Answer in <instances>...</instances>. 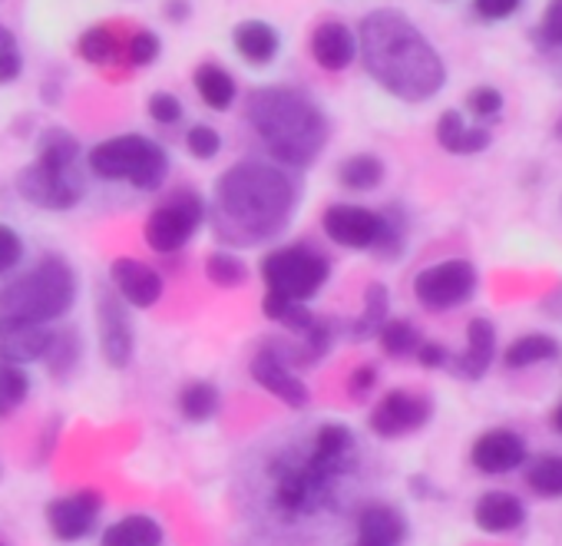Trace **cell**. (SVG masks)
<instances>
[{"mask_svg": "<svg viewBox=\"0 0 562 546\" xmlns=\"http://www.w3.org/2000/svg\"><path fill=\"white\" fill-rule=\"evenodd\" d=\"M302 202L292 169L274 159H238L215 179L209 205L212 229L225 248H251L289 232Z\"/></svg>", "mask_w": 562, "mask_h": 546, "instance_id": "1", "label": "cell"}, {"mask_svg": "<svg viewBox=\"0 0 562 546\" xmlns=\"http://www.w3.org/2000/svg\"><path fill=\"white\" fill-rule=\"evenodd\" d=\"M358 60L368 77L401 103H427L447 87V64L427 34L394 8H378L358 24Z\"/></svg>", "mask_w": 562, "mask_h": 546, "instance_id": "2", "label": "cell"}, {"mask_svg": "<svg viewBox=\"0 0 562 546\" xmlns=\"http://www.w3.org/2000/svg\"><path fill=\"white\" fill-rule=\"evenodd\" d=\"M245 123L255 130L268 159L285 169H308L331 140L328 113L295 87H255L245 93Z\"/></svg>", "mask_w": 562, "mask_h": 546, "instance_id": "3", "label": "cell"}, {"mask_svg": "<svg viewBox=\"0 0 562 546\" xmlns=\"http://www.w3.org/2000/svg\"><path fill=\"white\" fill-rule=\"evenodd\" d=\"M18 196L47 212H70L83 202V149L70 130L50 126L41 133L37 159L18 172Z\"/></svg>", "mask_w": 562, "mask_h": 546, "instance_id": "4", "label": "cell"}, {"mask_svg": "<svg viewBox=\"0 0 562 546\" xmlns=\"http://www.w3.org/2000/svg\"><path fill=\"white\" fill-rule=\"evenodd\" d=\"M77 271L67 255L47 252L14 282L0 289V315H14L37 325H54L77 305Z\"/></svg>", "mask_w": 562, "mask_h": 546, "instance_id": "5", "label": "cell"}, {"mask_svg": "<svg viewBox=\"0 0 562 546\" xmlns=\"http://www.w3.org/2000/svg\"><path fill=\"white\" fill-rule=\"evenodd\" d=\"M87 169L103 182H126L139 192H159L172 172V159L162 143L143 133H120L100 140L87 153Z\"/></svg>", "mask_w": 562, "mask_h": 546, "instance_id": "6", "label": "cell"}, {"mask_svg": "<svg viewBox=\"0 0 562 546\" xmlns=\"http://www.w3.org/2000/svg\"><path fill=\"white\" fill-rule=\"evenodd\" d=\"M335 261L312 242H285L261 255L258 276L265 282V296L285 302H312L331 282Z\"/></svg>", "mask_w": 562, "mask_h": 546, "instance_id": "7", "label": "cell"}, {"mask_svg": "<svg viewBox=\"0 0 562 546\" xmlns=\"http://www.w3.org/2000/svg\"><path fill=\"white\" fill-rule=\"evenodd\" d=\"M271 483H274V506L292 516V520H302V516H312L318 510H325L335 493H338V483L341 477L328 473L325 467H318L308 450L305 454H281L271 460Z\"/></svg>", "mask_w": 562, "mask_h": 546, "instance_id": "8", "label": "cell"}, {"mask_svg": "<svg viewBox=\"0 0 562 546\" xmlns=\"http://www.w3.org/2000/svg\"><path fill=\"white\" fill-rule=\"evenodd\" d=\"M205 219H209V202L202 199L199 189L189 186L172 189L149 209L143 225V242L156 255H179L182 248L192 245Z\"/></svg>", "mask_w": 562, "mask_h": 546, "instance_id": "9", "label": "cell"}, {"mask_svg": "<svg viewBox=\"0 0 562 546\" xmlns=\"http://www.w3.org/2000/svg\"><path fill=\"white\" fill-rule=\"evenodd\" d=\"M480 289V271L470 258H440L414 276V299L427 312H453Z\"/></svg>", "mask_w": 562, "mask_h": 546, "instance_id": "10", "label": "cell"}, {"mask_svg": "<svg viewBox=\"0 0 562 546\" xmlns=\"http://www.w3.org/2000/svg\"><path fill=\"white\" fill-rule=\"evenodd\" d=\"M384 212L368 209L361 202H331L322 212V232L348 252H374L381 242Z\"/></svg>", "mask_w": 562, "mask_h": 546, "instance_id": "11", "label": "cell"}, {"mask_svg": "<svg viewBox=\"0 0 562 546\" xmlns=\"http://www.w3.org/2000/svg\"><path fill=\"white\" fill-rule=\"evenodd\" d=\"M97 338H100V355L110 368L116 371L130 368L136 355V332H133L130 305L110 289L97 296Z\"/></svg>", "mask_w": 562, "mask_h": 546, "instance_id": "12", "label": "cell"}, {"mask_svg": "<svg viewBox=\"0 0 562 546\" xmlns=\"http://www.w3.org/2000/svg\"><path fill=\"white\" fill-rule=\"evenodd\" d=\"M430 417H434V401H430L427 394L407 391V388H394V391H387V394L374 404L368 424H371V431H374L378 437L394 441V437H407V434L427 427Z\"/></svg>", "mask_w": 562, "mask_h": 546, "instance_id": "13", "label": "cell"}, {"mask_svg": "<svg viewBox=\"0 0 562 546\" xmlns=\"http://www.w3.org/2000/svg\"><path fill=\"white\" fill-rule=\"evenodd\" d=\"M248 375H251V381L261 391H268L271 398H278L281 404H289V408H299L302 411L312 401V391H308L305 378L289 365V358L278 352L274 342H265L255 352V358L248 365Z\"/></svg>", "mask_w": 562, "mask_h": 546, "instance_id": "14", "label": "cell"}, {"mask_svg": "<svg viewBox=\"0 0 562 546\" xmlns=\"http://www.w3.org/2000/svg\"><path fill=\"white\" fill-rule=\"evenodd\" d=\"M110 282H113V292L130 309H139V312L159 305V299L166 292L162 271L143 258H133V255H120L110 261Z\"/></svg>", "mask_w": 562, "mask_h": 546, "instance_id": "15", "label": "cell"}, {"mask_svg": "<svg viewBox=\"0 0 562 546\" xmlns=\"http://www.w3.org/2000/svg\"><path fill=\"white\" fill-rule=\"evenodd\" d=\"M100 513H103V497L97 490H77L47 503V530L64 543H77L97 530Z\"/></svg>", "mask_w": 562, "mask_h": 546, "instance_id": "16", "label": "cell"}, {"mask_svg": "<svg viewBox=\"0 0 562 546\" xmlns=\"http://www.w3.org/2000/svg\"><path fill=\"white\" fill-rule=\"evenodd\" d=\"M308 54L325 74H345L358 60V34L338 18L318 21L308 37Z\"/></svg>", "mask_w": 562, "mask_h": 546, "instance_id": "17", "label": "cell"}, {"mask_svg": "<svg viewBox=\"0 0 562 546\" xmlns=\"http://www.w3.org/2000/svg\"><path fill=\"white\" fill-rule=\"evenodd\" d=\"M50 335H54L50 325L0 315V361H11V365L44 361V355L50 348Z\"/></svg>", "mask_w": 562, "mask_h": 546, "instance_id": "18", "label": "cell"}, {"mask_svg": "<svg viewBox=\"0 0 562 546\" xmlns=\"http://www.w3.org/2000/svg\"><path fill=\"white\" fill-rule=\"evenodd\" d=\"M308 457L325 467L328 473L335 477H348L358 464V441H355V431L348 424H338V421H328L322 424L315 434H312V447H308Z\"/></svg>", "mask_w": 562, "mask_h": 546, "instance_id": "19", "label": "cell"}, {"mask_svg": "<svg viewBox=\"0 0 562 546\" xmlns=\"http://www.w3.org/2000/svg\"><path fill=\"white\" fill-rule=\"evenodd\" d=\"M496 361V325L490 319H473L467 325V348L460 355H450V375L460 381H480Z\"/></svg>", "mask_w": 562, "mask_h": 546, "instance_id": "20", "label": "cell"}, {"mask_svg": "<svg viewBox=\"0 0 562 546\" xmlns=\"http://www.w3.org/2000/svg\"><path fill=\"white\" fill-rule=\"evenodd\" d=\"M232 51L248 67H271L281 57V34L271 21L248 18L232 27Z\"/></svg>", "mask_w": 562, "mask_h": 546, "instance_id": "21", "label": "cell"}, {"mask_svg": "<svg viewBox=\"0 0 562 546\" xmlns=\"http://www.w3.org/2000/svg\"><path fill=\"white\" fill-rule=\"evenodd\" d=\"M526 460V441L516 431H486L476 437L473 450H470V464L480 473H509Z\"/></svg>", "mask_w": 562, "mask_h": 546, "instance_id": "22", "label": "cell"}, {"mask_svg": "<svg viewBox=\"0 0 562 546\" xmlns=\"http://www.w3.org/2000/svg\"><path fill=\"white\" fill-rule=\"evenodd\" d=\"M434 136H437L440 149H447L450 156H476L493 146V130L483 123H467L463 110H457V107H450L437 116Z\"/></svg>", "mask_w": 562, "mask_h": 546, "instance_id": "23", "label": "cell"}, {"mask_svg": "<svg viewBox=\"0 0 562 546\" xmlns=\"http://www.w3.org/2000/svg\"><path fill=\"white\" fill-rule=\"evenodd\" d=\"M407 539V520L387 503H371L358 516L355 546H401Z\"/></svg>", "mask_w": 562, "mask_h": 546, "instance_id": "24", "label": "cell"}, {"mask_svg": "<svg viewBox=\"0 0 562 546\" xmlns=\"http://www.w3.org/2000/svg\"><path fill=\"white\" fill-rule=\"evenodd\" d=\"M192 87L212 113H228L238 103V83H235L232 70L222 67L218 60H202L192 70Z\"/></svg>", "mask_w": 562, "mask_h": 546, "instance_id": "25", "label": "cell"}, {"mask_svg": "<svg viewBox=\"0 0 562 546\" xmlns=\"http://www.w3.org/2000/svg\"><path fill=\"white\" fill-rule=\"evenodd\" d=\"M473 520L483 533H509V530L522 526L526 506L519 503V497H513L506 490H490L476 500Z\"/></svg>", "mask_w": 562, "mask_h": 546, "instance_id": "26", "label": "cell"}, {"mask_svg": "<svg viewBox=\"0 0 562 546\" xmlns=\"http://www.w3.org/2000/svg\"><path fill=\"white\" fill-rule=\"evenodd\" d=\"M123 44L126 37L113 27V24H93L77 37V57L87 60L90 67H116L123 64Z\"/></svg>", "mask_w": 562, "mask_h": 546, "instance_id": "27", "label": "cell"}, {"mask_svg": "<svg viewBox=\"0 0 562 546\" xmlns=\"http://www.w3.org/2000/svg\"><path fill=\"white\" fill-rule=\"evenodd\" d=\"M387 319H391V292H387V286L371 282V286L364 289L361 315L351 319L345 332H348V338H355V342H368V338H378V332H381V325H384Z\"/></svg>", "mask_w": 562, "mask_h": 546, "instance_id": "28", "label": "cell"}, {"mask_svg": "<svg viewBox=\"0 0 562 546\" xmlns=\"http://www.w3.org/2000/svg\"><path fill=\"white\" fill-rule=\"evenodd\" d=\"M387 176V166L378 153H355L338 163V186L348 192H374Z\"/></svg>", "mask_w": 562, "mask_h": 546, "instance_id": "29", "label": "cell"}, {"mask_svg": "<svg viewBox=\"0 0 562 546\" xmlns=\"http://www.w3.org/2000/svg\"><path fill=\"white\" fill-rule=\"evenodd\" d=\"M100 546H162V526L146 513H130L103 533Z\"/></svg>", "mask_w": 562, "mask_h": 546, "instance_id": "30", "label": "cell"}, {"mask_svg": "<svg viewBox=\"0 0 562 546\" xmlns=\"http://www.w3.org/2000/svg\"><path fill=\"white\" fill-rule=\"evenodd\" d=\"M559 342L552 335H542V332H529V335H519L506 352H503V365L509 371H522V368H532V365H546V361H555L559 358Z\"/></svg>", "mask_w": 562, "mask_h": 546, "instance_id": "31", "label": "cell"}, {"mask_svg": "<svg viewBox=\"0 0 562 546\" xmlns=\"http://www.w3.org/2000/svg\"><path fill=\"white\" fill-rule=\"evenodd\" d=\"M176 408L182 414V421L189 424H205L218 414L222 408V391L212 385V381H186L179 388V398H176Z\"/></svg>", "mask_w": 562, "mask_h": 546, "instance_id": "32", "label": "cell"}, {"mask_svg": "<svg viewBox=\"0 0 562 546\" xmlns=\"http://www.w3.org/2000/svg\"><path fill=\"white\" fill-rule=\"evenodd\" d=\"M202 271H205L209 286L225 289V292L241 289L248 282V265L235 248H212L202 261Z\"/></svg>", "mask_w": 562, "mask_h": 546, "instance_id": "33", "label": "cell"}, {"mask_svg": "<svg viewBox=\"0 0 562 546\" xmlns=\"http://www.w3.org/2000/svg\"><path fill=\"white\" fill-rule=\"evenodd\" d=\"M420 342H424V335H420V328L411 319H387L381 325V332H378L381 352L387 358H397V361L414 358V352L420 348Z\"/></svg>", "mask_w": 562, "mask_h": 546, "instance_id": "34", "label": "cell"}, {"mask_svg": "<svg viewBox=\"0 0 562 546\" xmlns=\"http://www.w3.org/2000/svg\"><path fill=\"white\" fill-rule=\"evenodd\" d=\"M80 355H83L80 335H77L74 328H57V332L50 335V348H47L44 361H47V368H50L54 378H67V375L77 368Z\"/></svg>", "mask_w": 562, "mask_h": 546, "instance_id": "35", "label": "cell"}, {"mask_svg": "<svg viewBox=\"0 0 562 546\" xmlns=\"http://www.w3.org/2000/svg\"><path fill=\"white\" fill-rule=\"evenodd\" d=\"M31 398V378L24 365L0 361V417L14 414Z\"/></svg>", "mask_w": 562, "mask_h": 546, "instance_id": "36", "label": "cell"}, {"mask_svg": "<svg viewBox=\"0 0 562 546\" xmlns=\"http://www.w3.org/2000/svg\"><path fill=\"white\" fill-rule=\"evenodd\" d=\"M159 57H162V41H159V34L149 31V27H136V31L126 37V44H123V64H126L130 70H146V67H153Z\"/></svg>", "mask_w": 562, "mask_h": 546, "instance_id": "37", "label": "cell"}, {"mask_svg": "<svg viewBox=\"0 0 562 546\" xmlns=\"http://www.w3.org/2000/svg\"><path fill=\"white\" fill-rule=\"evenodd\" d=\"M463 107H467V113H470L476 123L490 126V123H496V120L503 116V110H506V97H503V90H496V87L483 83V87H473V90L467 93Z\"/></svg>", "mask_w": 562, "mask_h": 546, "instance_id": "38", "label": "cell"}, {"mask_svg": "<svg viewBox=\"0 0 562 546\" xmlns=\"http://www.w3.org/2000/svg\"><path fill=\"white\" fill-rule=\"evenodd\" d=\"M384 212V229H381V242L374 245V255L381 258H401L404 255V245H407V219L404 212L394 205V209H381Z\"/></svg>", "mask_w": 562, "mask_h": 546, "instance_id": "39", "label": "cell"}, {"mask_svg": "<svg viewBox=\"0 0 562 546\" xmlns=\"http://www.w3.org/2000/svg\"><path fill=\"white\" fill-rule=\"evenodd\" d=\"M526 483L539 497H562V457H542L526 470Z\"/></svg>", "mask_w": 562, "mask_h": 546, "instance_id": "40", "label": "cell"}, {"mask_svg": "<svg viewBox=\"0 0 562 546\" xmlns=\"http://www.w3.org/2000/svg\"><path fill=\"white\" fill-rule=\"evenodd\" d=\"M24 74V51L11 27L0 24V87L18 83Z\"/></svg>", "mask_w": 562, "mask_h": 546, "instance_id": "41", "label": "cell"}, {"mask_svg": "<svg viewBox=\"0 0 562 546\" xmlns=\"http://www.w3.org/2000/svg\"><path fill=\"white\" fill-rule=\"evenodd\" d=\"M222 133L215 130V126H209V123H192L189 130H186V149H189V156L192 159H199V163H209V159H215L218 153H222Z\"/></svg>", "mask_w": 562, "mask_h": 546, "instance_id": "42", "label": "cell"}, {"mask_svg": "<svg viewBox=\"0 0 562 546\" xmlns=\"http://www.w3.org/2000/svg\"><path fill=\"white\" fill-rule=\"evenodd\" d=\"M146 113H149V120L156 123V126H179L182 123V116H186V107H182V100L172 93V90H153L149 93V100H146Z\"/></svg>", "mask_w": 562, "mask_h": 546, "instance_id": "43", "label": "cell"}, {"mask_svg": "<svg viewBox=\"0 0 562 546\" xmlns=\"http://www.w3.org/2000/svg\"><path fill=\"white\" fill-rule=\"evenodd\" d=\"M21 261H24V235L14 225L0 222V279L11 276Z\"/></svg>", "mask_w": 562, "mask_h": 546, "instance_id": "44", "label": "cell"}, {"mask_svg": "<svg viewBox=\"0 0 562 546\" xmlns=\"http://www.w3.org/2000/svg\"><path fill=\"white\" fill-rule=\"evenodd\" d=\"M542 47L549 51H562V0H549L542 18H539V27H536Z\"/></svg>", "mask_w": 562, "mask_h": 546, "instance_id": "45", "label": "cell"}, {"mask_svg": "<svg viewBox=\"0 0 562 546\" xmlns=\"http://www.w3.org/2000/svg\"><path fill=\"white\" fill-rule=\"evenodd\" d=\"M519 8H522V0H473L476 18H483L490 24L509 21L513 14H519Z\"/></svg>", "mask_w": 562, "mask_h": 546, "instance_id": "46", "label": "cell"}, {"mask_svg": "<svg viewBox=\"0 0 562 546\" xmlns=\"http://www.w3.org/2000/svg\"><path fill=\"white\" fill-rule=\"evenodd\" d=\"M378 365H358L351 375H348V391L355 401H364L374 388H378Z\"/></svg>", "mask_w": 562, "mask_h": 546, "instance_id": "47", "label": "cell"}, {"mask_svg": "<svg viewBox=\"0 0 562 546\" xmlns=\"http://www.w3.org/2000/svg\"><path fill=\"white\" fill-rule=\"evenodd\" d=\"M414 358H417V365L420 368H427V371H437V368H447L450 365V352L440 345V342H420V348L414 352Z\"/></svg>", "mask_w": 562, "mask_h": 546, "instance_id": "48", "label": "cell"}, {"mask_svg": "<svg viewBox=\"0 0 562 546\" xmlns=\"http://www.w3.org/2000/svg\"><path fill=\"white\" fill-rule=\"evenodd\" d=\"M162 14H166L169 24H186L192 18V0H166Z\"/></svg>", "mask_w": 562, "mask_h": 546, "instance_id": "49", "label": "cell"}, {"mask_svg": "<svg viewBox=\"0 0 562 546\" xmlns=\"http://www.w3.org/2000/svg\"><path fill=\"white\" fill-rule=\"evenodd\" d=\"M552 427H555V431L562 434V401H559V408L552 411Z\"/></svg>", "mask_w": 562, "mask_h": 546, "instance_id": "50", "label": "cell"}, {"mask_svg": "<svg viewBox=\"0 0 562 546\" xmlns=\"http://www.w3.org/2000/svg\"><path fill=\"white\" fill-rule=\"evenodd\" d=\"M549 302H562V292H555V299H549ZM549 312L562 322V309H559V305H555V309H549Z\"/></svg>", "mask_w": 562, "mask_h": 546, "instance_id": "51", "label": "cell"}, {"mask_svg": "<svg viewBox=\"0 0 562 546\" xmlns=\"http://www.w3.org/2000/svg\"><path fill=\"white\" fill-rule=\"evenodd\" d=\"M552 136H555V140H559V143H562V116H559V120H555V126H552Z\"/></svg>", "mask_w": 562, "mask_h": 546, "instance_id": "52", "label": "cell"}, {"mask_svg": "<svg viewBox=\"0 0 562 546\" xmlns=\"http://www.w3.org/2000/svg\"><path fill=\"white\" fill-rule=\"evenodd\" d=\"M559 205H562V199H559Z\"/></svg>", "mask_w": 562, "mask_h": 546, "instance_id": "53", "label": "cell"}]
</instances>
